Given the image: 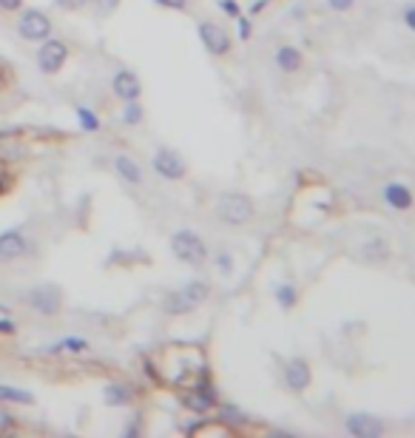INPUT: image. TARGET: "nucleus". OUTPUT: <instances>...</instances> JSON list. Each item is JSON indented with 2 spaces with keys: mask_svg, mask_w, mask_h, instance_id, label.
Segmentation results:
<instances>
[{
  "mask_svg": "<svg viewBox=\"0 0 415 438\" xmlns=\"http://www.w3.org/2000/svg\"><path fill=\"white\" fill-rule=\"evenodd\" d=\"M214 213L219 222L225 225H247L251 219L256 216V205L247 194H239V191H228V194H219L217 202H214Z\"/></svg>",
  "mask_w": 415,
  "mask_h": 438,
  "instance_id": "1",
  "label": "nucleus"
},
{
  "mask_svg": "<svg viewBox=\"0 0 415 438\" xmlns=\"http://www.w3.org/2000/svg\"><path fill=\"white\" fill-rule=\"evenodd\" d=\"M171 253L180 262H185V265H191V268H199V265H205V262H208V245L202 242L199 234H194L188 228L171 234Z\"/></svg>",
  "mask_w": 415,
  "mask_h": 438,
  "instance_id": "2",
  "label": "nucleus"
},
{
  "mask_svg": "<svg viewBox=\"0 0 415 438\" xmlns=\"http://www.w3.org/2000/svg\"><path fill=\"white\" fill-rule=\"evenodd\" d=\"M26 304L40 316H57L63 308V293L57 285H37L26 290Z\"/></svg>",
  "mask_w": 415,
  "mask_h": 438,
  "instance_id": "3",
  "label": "nucleus"
},
{
  "mask_svg": "<svg viewBox=\"0 0 415 438\" xmlns=\"http://www.w3.org/2000/svg\"><path fill=\"white\" fill-rule=\"evenodd\" d=\"M37 69L43 71V74H57L66 60H68V46L63 40H54V37H46L43 43H40V49H37Z\"/></svg>",
  "mask_w": 415,
  "mask_h": 438,
  "instance_id": "4",
  "label": "nucleus"
},
{
  "mask_svg": "<svg viewBox=\"0 0 415 438\" xmlns=\"http://www.w3.org/2000/svg\"><path fill=\"white\" fill-rule=\"evenodd\" d=\"M17 34L29 43H43L46 37H52V20L40 9H26L17 17Z\"/></svg>",
  "mask_w": 415,
  "mask_h": 438,
  "instance_id": "5",
  "label": "nucleus"
},
{
  "mask_svg": "<svg viewBox=\"0 0 415 438\" xmlns=\"http://www.w3.org/2000/svg\"><path fill=\"white\" fill-rule=\"evenodd\" d=\"M151 165H154V171L159 174L162 180H171V183L182 180L185 174H188V165H185L182 154H180V151H174V148H156V151H154Z\"/></svg>",
  "mask_w": 415,
  "mask_h": 438,
  "instance_id": "6",
  "label": "nucleus"
},
{
  "mask_svg": "<svg viewBox=\"0 0 415 438\" xmlns=\"http://www.w3.org/2000/svg\"><path fill=\"white\" fill-rule=\"evenodd\" d=\"M387 424L372 413H350L344 418V432L353 438H381Z\"/></svg>",
  "mask_w": 415,
  "mask_h": 438,
  "instance_id": "7",
  "label": "nucleus"
},
{
  "mask_svg": "<svg viewBox=\"0 0 415 438\" xmlns=\"http://www.w3.org/2000/svg\"><path fill=\"white\" fill-rule=\"evenodd\" d=\"M196 31H199L202 46H205L208 52H211L214 57H222V55L231 52V34H228L219 23H214V20H199Z\"/></svg>",
  "mask_w": 415,
  "mask_h": 438,
  "instance_id": "8",
  "label": "nucleus"
},
{
  "mask_svg": "<svg viewBox=\"0 0 415 438\" xmlns=\"http://www.w3.org/2000/svg\"><path fill=\"white\" fill-rule=\"evenodd\" d=\"M282 376H284V384L293 393H305L310 387V381H313V370H310L307 359H302V356L287 359L284 367H282Z\"/></svg>",
  "mask_w": 415,
  "mask_h": 438,
  "instance_id": "9",
  "label": "nucleus"
},
{
  "mask_svg": "<svg viewBox=\"0 0 415 438\" xmlns=\"http://www.w3.org/2000/svg\"><path fill=\"white\" fill-rule=\"evenodd\" d=\"M111 89H114V94H117L122 103H131V100H140V97H143V83H140V77H137L134 71H129V69H119V71L114 74Z\"/></svg>",
  "mask_w": 415,
  "mask_h": 438,
  "instance_id": "10",
  "label": "nucleus"
},
{
  "mask_svg": "<svg viewBox=\"0 0 415 438\" xmlns=\"http://www.w3.org/2000/svg\"><path fill=\"white\" fill-rule=\"evenodd\" d=\"M381 197H384L387 208H393V211H409V208H412V202H415L412 188H409L407 183H401V180L387 183V185L381 188Z\"/></svg>",
  "mask_w": 415,
  "mask_h": 438,
  "instance_id": "11",
  "label": "nucleus"
},
{
  "mask_svg": "<svg viewBox=\"0 0 415 438\" xmlns=\"http://www.w3.org/2000/svg\"><path fill=\"white\" fill-rule=\"evenodd\" d=\"M29 253V242L20 231H3L0 234V262H17Z\"/></svg>",
  "mask_w": 415,
  "mask_h": 438,
  "instance_id": "12",
  "label": "nucleus"
},
{
  "mask_svg": "<svg viewBox=\"0 0 415 438\" xmlns=\"http://www.w3.org/2000/svg\"><path fill=\"white\" fill-rule=\"evenodd\" d=\"M217 404V396H214V387L211 384H199L196 390H191L185 396V407L194 410V413H208Z\"/></svg>",
  "mask_w": 415,
  "mask_h": 438,
  "instance_id": "13",
  "label": "nucleus"
},
{
  "mask_svg": "<svg viewBox=\"0 0 415 438\" xmlns=\"http://www.w3.org/2000/svg\"><path fill=\"white\" fill-rule=\"evenodd\" d=\"M273 60H276V69L284 71V74H296L305 66V55L296 46H279Z\"/></svg>",
  "mask_w": 415,
  "mask_h": 438,
  "instance_id": "14",
  "label": "nucleus"
},
{
  "mask_svg": "<svg viewBox=\"0 0 415 438\" xmlns=\"http://www.w3.org/2000/svg\"><path fill=\"white\" fill-rule=\"evenodd\" d=\"M114 171H117L129 185H140V183H143V168H140V162L131 160L129 154H117V157H114Z\"/></svg>",
  "mask_w": 415,
  "mask_h": 438,
  "instance_id": "15",
  "label": "nucleus"
},
{
  "mask_svg": "<svg viewBox=\"0 0 415 438\" xmlns=\"http://www.w3.org/2000/svg\"><path fill=\"white\" fill-rule=\"evenodd\" d=\"M180 293H182V299L191 304V308H199V304L208 302V296H211V285L202 282V279H191L188 285L180 288Z\"/></svg>",
  "mask_w": 415,
  "mask_h": 438,
  "instance_id": "16",
  "label": "nucleus"
},
{
  "mask_svg": "<svg viewBox=\"0 0 415 438\" xmlns=\"http://www.w3.org/2000/svg\"><path fill=\"white\" fill-rule=\"evenodd\" d=\"M103 399H105V404H111V407H126V404L134 402V393H131V387H126V384H108V387L103 390Z\"/></svg>",
  "mask_w": 415,
  "mask_h": 438,
  "instance_id": "17",
  "label": "nucleus"
},
{
  "mask_svg": "<svg viewBox=\"0 0 415 438\" xmlns=\"http://www.w3.org/2000/svg\"><path fill=\"white\" fill-rule=\"evenodd\" d=\"M273 296H276V304L282 311H293L296 304H299V290L296 285H290V282H282L273 288Z\"/></svg>",
  "mask_w": 415,
  "mask_h": 438,
  "instance_id": "18",
  "label": "nucleus"
},
{
  "mask_svg": "<svg viewBox=\"0 0 415 438\" xmlns=\"http://www.w3.org/2000/svg\"><path fill=\"white\" fill-rule=\"evenodd\" d=\"M0 402L9 404H34V396L23 387H12V384H0Z\"/></svg>",
  "mask_w": 415,
  "mask_h": 438,
  "instance_id": "19",
  "label": "nucleus"
},
{
  "mask_svg": "<svg viewBox=\"0 0 415 438\" xmlns=\"http://www.w3.org/2000/svg\"><path fill=\"white\" fill-rule=\"evenodd\" d=\"M86 353L89 350V341L86 339H80V336H68V339H63V341H57L54 347H49V353Z\"/></svg>",
  "mask_w": 415,
  "mask_h": 438,
  "instance_id": "20",
  "label": "nucleus"
},
{
  "mask_svg": "<svg viewBox=\"0 0 415 438\" xmlns=\"http://www.w3.org/2000/svg\"><path fill=\"white\" fill-rule=\"evenodd\" d=\"M162 308H165V313H171V316H182V313H191V311H194L191 304L182 299V293H180V290H177V293H171L168 299H165Z\"/></svg>",
  "mask_w": 415,
  "mask_h": 438,
  "instance_id": "21",
  "label": "nucleus"
},
{
  "mask_svg": "<svg viewBox=\"0 0 415 438\" xmlns=\"http://www.w3.org/2000/svg\"><path fill=\"white\" fill-rule=\"evenodd\" d=\"M364 256L367 259H387L390 256V248H387V242L381 236H372V239L364 242Z\"/></svg>",
  "mask_w": 415,
  "mask_h": 438,
  "instance_id": "22",
  "label": "nucleus"
},
{
  "mask_svg": "<svg viewBox=\"0 0 415 438\" xmlns=\"http://www.w3.org/2000/svg\"><path fill=\"white\" fill-rule=\"evenodd\" d=\"M77 117H80V128H82V131H100V125H103L100 117H97L92 108H86V106L77 108Z\"/></svg>",
  "mask_w": 415,
  "mask_h": 438,
  "instance_id": "23",
  "label": "nucleus"
},
{
  "mask_svg": "<svg viewBox=\"0 0 415 438\" xmlns=\"http://www.w3.org/2000/svg\"><path fill=\"white\" fill-rule=\"evenodd\" d=\"M143 117H145V111H143L140 100L126 103V111H122V122H126V125H140V122H143Z\"/></svg>",
  "mask_w": 415,
  "mask_h": 438,
  "instance_id": "24",
  "label": "nucleus"
},
{
  "mask_svg": "<svg viewBox=\"0 0 415 438\" xmlns=\"http://www.w3.org/2000/svg\"><path fill=\"white\" fill-rule=\"evenodd\" d=\"M219 418L228 421V424H245V413L239 407H233V404H222L219 407Z\"/></svg>",
  "mask_w": 415,
  "mask_h": 438,
  "instance_id": "25",
  "label": "nucleus"
},
{
  "mask_svg": "<svg viewBox=\"0 0 415 438\" xmlns=\"http://www.w3.org/2000/svg\"><path fill=\"white\" fill-rule=\"evenodd\" d=\"M214 262H217V268L228 276V274H233V256L228 253V250H219L217 256H214Z\"/></svg>",
  "mask_w": 415,
  "mask_h": 438,
  "instance_id": "26",
  "label": "nucleus"
},
{
  "mask_svg": "<svg viewBox=\"0 0 415 438\" xmlns=\"http://www.w3.org/2000/svg\"><path fill=\"white\" fill-rule=\"evenodd\" d=\"M236 29H239V37H242V40H247V37H251V34H254L251 17H245V15H239V17H236Z\"/></svg>",
  "mask_w": 415,
  "mask_h": 438,
  "instance_id": "27",
  "label": "nucleus"
},
{
  "mask_svg": "<svg viewBox=\"0 0 415 438\" xmlns=\"http://www.w3.org/2000/svg\"><path fill=\"white\" fill-rule=\"evenodd\" d=\"M219 9H222L228 17H233V20L242 15V6L236 3V0H219Z\"/></svg>",
  "mask_w": 415,
  "mask_h": 438,
  "instance_id": "28",
  "label": "nucleus"
},
{
  "mask_svg": "<svg viewBox=\"0 0 415 438\" xmlns=\"http://www.w3.org/2000/svg\"><path fill=\"white\" fill-rule=\"evenodd\" d=\"M117 3H119V0H94V9H97V15H111L114 9H117Z\"/></svg>",
  "mask_w": 415,
  "mask_h": 438,
  "instance_id": "29",
  "label": "nucleus"
},
{
  "mask_svg": "<svg viewBox=\"0 0 415 438\" xmlns=\"http://www.w3.org/2000/svg\"><path fill=\"white\" fill-rule=\"evenodd\" d=\"M356 6V0H327V9L333 12H350Z\"/></svg>",
  "mask_w": 415,
  "mask_h": 438,
  "instance_id": "30",
  "label": "nucleus"
},
{
  "mask_svg": "<svg viewBox=\"0 0 415 438\" xmlns=\"http://www.w3.org/2000/svg\"><path fill=\"white\" fill-rule=\"evenodd\" d=\"M156 6H165V9H174V12H182L188 6V0H154Z\"/></svg>",
  "mask_w": 415,
  "mask_h": 438,
  "instance_id": "31",
  "label": "nucleus"
},
{
  "mask_svg": "<svg viewBox=\"0 0 415 438\" xmlns=\"http://www.w3.org/2000/svg\"><path fill=\"white\" fill-rule=\"evenodd\" d=\"M404 26L415 34V3H409V6L404 9Z\"/></svg>",
  "mask_w": 415,
  "mask_h": 438,
  "instance_id": "32",
  "label": "nucleus"
},
{
  "mask_svg": "<svg viewBox=\"0 0 415 438\" xmlns=\"http://www.w3.org/2000/svg\"><path fill=\"white\" fill-rule=\"evenodd\" d=\"M89 3H92V0H57V6H63V9H82Z\"/></svg>",
  "mask_w": 415,
  "mask_h": 438,
  "instance_id": "33",
  "label": "nucleus"
},
{
  "mask_svg": "<svg viewBox=\"0 0 415 438\" xmlns=\"http://www.w3.org/2000/svg\"><path fill=\"white\" fill-rule=\"evenodd\" d=\"M23 6V0H0V9L3 12H17Z\"/></svg>",
  "mask_w": 415,
  "mask_h": 438,
  "instance_id": "34",
  "label": "nucleus"
},
{
  "mask_svg": "<svg viewBox=\"0 0 415 438\" xmlns=\"http://www.w3.org/2000/svg\"><path fill=\"white\" fill-rule=\"evenodd\" d=\"M268 9V0H254L251 3V15H262Z\"/></svg>",
  "mask_w": 415,
  "mask_h": 438,
  "instance_id": "35",
  "label": "nucleus"
},
{
  "mask_svg": "<svg viewBox=\"0 0 415 438\" xmlns=\"http://www.w3.org/2000/svg\"><path fill=\"white\" fill-rule=\"evenodd\" d=\"M12 330H15L12 319H0V333H12Z\"/></svg>",
  "mask_w": 415,
  "mask_h": 438,
  "instance_id": "36",
  "label": "nucleus"
},
{
  "mask_svg": "<svg viewBox=\"0 0 415 438\" xmlns=\"http://www.w3.org/2000/svg\"><path fill=\"white\" fill-rule=\"evenodd\" d=\"M0 427H12V416L6 410H0Z\"/></svg>",
  "mask_w": 415,
  "mask_h": 438,
  "instance_id": "37",
  "label": "nucleus"
}]
</instances>
